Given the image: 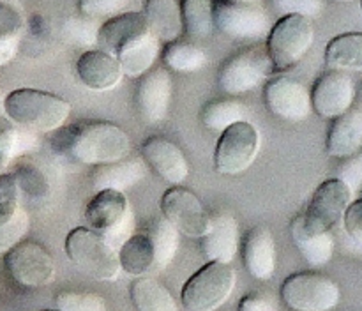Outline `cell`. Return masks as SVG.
<instances>
[{"mask_svg":"<svg viewBox=\"0 0 362 311\" xmlns=\"http://www.w3.org/2000/svg\"><path fill=\"white\" fill-rule=\"evenodd\" d=\"M52 148L83 165H108L127 158L131 140L126 131L113 122H78L53 133Z\"/></svg>","mask_w":362,"mask_h":311,"instance_id":"6da1fadb","label":"cell"},{"mask_svg":"<svg viewBox=\"0 0 362 311\" xmlns=\"http://www.w3.org/2000/svg\"><path fill=\"white\" fill-rule=\"evenodd\" d=\"M7 119L30 133H55L71 115L64 98L37 88H16L4 101Z\"/></svg>","mask_w":362,"mask_h":311,"instance_id":"7a4b0ae2","label":"cell"},{"mask_svg":"<svg viewBox=\"0 0 362 311\" xmlns=\"http://www.w3.org/2000/svg\"><path fill=\"white\" fill-rule=\"evenodd\" d=\"M315 41V27L310 18L281 16L267 35V55L271 59L274 73H286L299 66L308 55Z\"/></svg>","mask_w":362,"mask_h":311,"instance_id":"3957f363","label":"cell"},{"mask_svg":"<svg viewBox=\"0 0 362 311\" xmlns=\"http://www.w3.org/2000/svg\"><path fill=\"white\" fill-rule=\"evenodd\" d=\"M67 258L98 281H113L119 278L120 265L117 251L106 244L99 233L87 226H76L71 230L64 244Z\"/></svg>","mask_w":362,"mask_h":311,"instance_id":"277c9868","label":"cell"},{"mask_svg":"<svg viewBox=\"0 0 362 311\" xmlns=\"http://www.w3.org/2000/svg\"><path fill=\"white\" fill-rule=\"evenodd\" d=\"M235 286V271L230 264L207 262L182 286L184 307L187 311H216L228 300Z\"/></svg>","mask_w":362,"mask_h":311,"instance_id":"5b68a950","label":"cell"},{"mask_svg":"<svg viewBox=\"0 0 362 311\" xmlns=\"http://www.w3.org/2000/svg\"><path fill=\"white\" fill-rule=\"evenodd\" d=\"M338 283L320 272L306 271L288 276L281 286V299L293 311H331L338 306Z\"/></svg>","mask_w":362,"mask_h":311,"instance_id":"8992f818","label":"cell"},{"mask_svg":"<svg viewBox=\"0 0 362 311\" xmlns=\"http://www.w3.org/2000/svg\"><path fill=\"white\" fill-rule=\"evenodd\" d=\"M260 151V133L251 122L233 124L219 134L214 151V168L223 175L244 173L257 159Z\"/></svg>","mask_w":362,"mask_h":311,"instance_id":"52a82bcc","label":"cell"},{"mask_svg":"<svg viewBox=\"0 0 362 311\" xmlns=\"http://www.w3.org/2000/svg\"><path fill=\"white\" fill-rule=\"evenodd\" d=\"M7 274L23 288H41L55 279V262L49 251L35 240H21L4 257Z\"/></svg>","mask_w":362,"mask_h":311,"instance_id":"ba28073f","label":"cell"},{"mask_svg":"<svg viewBox=\"0 0 362 311\" xmlns=\"http://www.w3.org/2000/svg\"><path fill=\"white\" fill-rule=\"evenodd\" d=\"M274 73L267 52L260 48L243 49L230 57L218 74L219 87L228 95H240L265 83Z\"/></svg>","mask_w":362,"mask_h":311,"instance_id":"9c48e42d","label":"cell"},{"mask_svg":"<svg viewBox=\"0 0 362 311\" xmlns=\"http://www.w3.org/2000/svg\"><path fill=\"white\" fill-rule=\"evenodd\" d=\"M214 28L239 41H258L267 37L272 25L265 11L255 4L214 0Z\"/></svg>","mask_w":362,"mask_h":311,"instance_id":"30bf717a","label":"cell"},{"mask_svg":"<svg viewBox=\"0 0 362 311\" xmlns=\"http://www.w3.org/2000/svg\"><path fill=\"white\" fill-rule=\"evenodd\" d=\"M163 218L172 223L179 233L187 237H202L207 233L211 225V216L202 205L200 198L184 187H170L161 196L159 204Z\"/></svg>","mask_w":362,"mask_h":311,"instance_id":"8fae6325","label":"cell"},{"mask_svg":"<svg viewBox=\"0 0 362 311\" xmlns=\"http://www.w3.org/2000/svg\"><path fill=\"white\" fill-rule=\"evenodd\" d=\"M352 201L354 193L345 182L336 177L327 179L317 187L303 218L313 228L331 232L341 221Z\"/></svg>","mask_w":362,"mask_h":311,"instance_id":"7c38bea8","label":"cell"},{"mask_svg":"<svg viewBox=\"0 0 362 311\" xmlns=\"http://www.w3.org/2000/svg\"><path fill=\"white\" fill-rule=\"evenodd\" d=\"M264 101L272 115L288 122L306 120L313 112L310 90L288 76H276L265 81Z\"/></svg>","mask_w":362,"mask_h":311,"instance_id":"4fadbf2b","label":"cell"},{"mask_svg":"<svg viewBox=\"0 0 362 311\" xmlns=\"http://www.w3.org/2000/svg\"><path fill=\"white\" fill-rule=\"evenodd\" d=\"M311 106L317 115L332 119L349 112L356 99V83L343 71H327L311 88Z\"/></svg>","mask_w":362,"mask_h":311,"instance_id":"5bb4252c","label":"cell"},{"mask_svg":"<svg viewBox=\"0 0 362 311\" xmlns=\"http://www.w3.org/2000/svg\"><path fill=\"white\" fill-rule=\"evenodd\" d=\"M173 81L166 67H152L138 80L134 105L147 124H158L168 115Z\"/></svg>","mask_w":362,"mask_h":311,"instance_id":"9a60e30c","label":"cell"},{"mask_svg":"<svg viewBox=\"0 0 362 311\" xmlns=\"http://www.w3.org/2000/svg\"><path fill=\"white\" fill-rule=\"evenodd\" d=\"M141 159L172 186H180L189 175V163L184 152L165 136L147 138L141 145Z\"/></svg>","mask_w":362,"mask_h":311,"instance_id":"2e32d148","label":"cell"},{"mask_svg":"<svg viewBox=\"0 0 362 311\" xmlns=\"http://www.w3.org/2000/svg\"><path fill=\"white\" fill-rule=\"evenodd\" d=\"M239 223L228 212H216L211 216L207 233L202 237V254L207 262L230 264L239 251Z\"/></svg>","mask_w":362,"mask_h":311,"instance_id":"e0dca14e","label":"cell"},{"mask_svg":"<svg viewBox=\"0 0 362 311\" xmlns=\"http://www.w3.org/2000/svg\"><path fill=\"white\" fill-rule=\"evenodd\" d=\"M76 76L81 85L94 92H106L115 88L122 80L119 60L103 49H87L76 60Z\"/></svg>","mask_w":362,"mask_h":311,"instance_id":"ac0fdd59","label":"cell"},{"mask_svg":"<svg viewBox=\"0 0 362 311\" xmlns=\"http://www.w3.org/2000/svg\"><path fill=\"white\" fill-rule=\"evenodd\" d=\"M151 30L145 20L144 13L136 11H124L117 16L108 18L105 23L99 27L98 46L103 52L117 57L126 46L136 41L144 34Z\"/></svg>","mask_w":362,"mask_h":311,"instance_id":"d6986e66","label":"cell"},{"mask_svg":"<svg viewBox=\"0 0 362 311\" xmlns=\"http://www.w3.org/2000/svg\"><path fill=\"white\" fill-rule=\"evenodd\" d=\"M131 211L129 200L124 193L113 189L95 191L94 196L88 200L85 207L83 218L87 223V228L99 235H106L113 228L122 223L127 212Z\"/></svg>","mask_w":362,"mask_h":311,"instance_id":"ffe728a7","label":"cell"},{"mask_svg":"<svg viewBox=\"0 0 362 311\" xmlns=\"http://www.w3.org/2000/svg\"><path fill=\"white\" fill-rule=\"evenodd\" d=\"M276 240L271 228L258 225L247 232L243 242V260L246 271L258 281H267L276 271Z\"/></svg>","mask_w":362,"mask_h":311,"instance_id":"44dd1931","label":"cell"},{"mask_svg":"<svg viewBox=\"0 0 362 311\" xmlns=\"http://www.w3.org/2000/svg\"><path fill=\"white\" fill-rule=\"evenodd\" d=\"M290 235L293 244L311 267H324L334 254V237L331 232L313 228L304 221L303 214L290 223Z\"/></svg>","mask_w":362,"mask_h":311,"instance_id":"7402d4cb","label":"cell"},{"mask_svg":"<svg viewBox=\"0 0 362 311\" xmlns=\"http://www.w3.org/2000/svg\"><path fill=\"white\" fill-rule=\"evenodd\" d=\"M362 147V110L350 108L332 120L325 138V151L331 158L346 159Z\"/></svg>","mask_w":362,"mask_h":311,"instance_id":"603a6c76","label":"cell"},{"mask_svg":"<svg viewBox=\"0 0 362 311\" xmlns=\"http://www.w3.org/2000/svg\"><path fill=\"white\" fill-rule=\"evenodd\" d=\"M147 175V165L140 158H124L117 163L94 166L90 173V182L95 191L113 189L124 193Z\"/></svg>","mask_w":362,"mask_h":311,"instance_id":"cb8c5ba5","label":"cell"},{"mask_svg":"<svg viewBox=\"0 0 362 311\" xmlns=\"http://www.w3.org/2000/svg\"><path fill=\"white\" fill-rule=\"evenodd\" d=\"M141 13L152 34L165 45L177 41L184 34L179 0H145Z\"/></svg>","mask_w":362,"mask_h":311,"instance_id":"d4e9b609","label":"cell"},{"mask_svg":"<svg viewBox=\"0 0 362 311\" xmlns=\"http://www.w3.org/2000/svg\"><path fill=\"white\" fill-rule=\"evenodd\" d=\"M159 55H161V41L152 34V30H148L147 34L126 46L115 59L119 60L122 74L129 78H141L152 69Z\"/></svg>","mask_w":362,"mask_h":311,"instance_id":"484cf974","label":"cell"},{"mask_svg":"<svg viewBox=\"0 0 362 311\" xmlns=\"http://www.w3.org/2000/svg\"><path fill=\"white\" fill-rule=\"evenodd\" d=\"M129 293L136 311H179L170 290L152 276H140L134 279Z\"/></svg>","mask_w":362,"mask_h":311,"instance_id":"4316f807","label":"cell"},{"mask_svg":"<svg viewBox=\"0 0 362 311\" xmlns=\"http://www.w3.org/2000/svg\"><path fill=\"white\" fill-rule=\"evenodd\" d=\"M117 257H119L120 271L134 278L147 276L148 272L154 271V247L145 232L129 237L117 251Z\"/></svg>","mask_w":362,"mask_h":311,"instance_id":"83f0119b","label":"cell"},{"mask_svg":"<svg viewBox=\"0 0 362 311\" xmlns=\"http://www.w3.org/2000/svg\"><path fill=\"white\" fill-rule=\"evenodd\" d=\"M325 64L332 71H362V32L336 35L325 48Z\"/></svg>","mask_w":362,"mask_h":311,"instance_id":"f1b7e54d","label":"cell"},{"mask_svg":"<svg viewBox=\"0 0 362 311\" xmlns=\"http://www.w3.org/2000/svg\"><path fill=\"white\" fill-rule=\"evenodd\" d=\"M145 233H147L152 247H154V271L168 267L175 258L177 251H179V230L161 216V218H156L148 223Z\"/></svg>","mask_w":362,"mask_h":311,"instance_id":"f546056e","label":"cell"},{"mask_svg":"<svg viewBox=\"0 0 362 311\" xmlns=\"http://www.w3.org/2000/svg\"><path fill=\"white\" fill-rule=\"evenodd\" d=\"M161 57L166 69L182 74L197 73L207 64V53L194 42L182 41V39L168 42L163 48Z\"/></svg>","mask_w":362,"mask_h":311,"instance_id":"4dcf8cb0","label":"cell"},{"mask_svg":"<svg viewBox=\"0 0 362 311\" xmlns=\"http://www.w3.org/2000/svg\"><path fill=\"white\" fill-rule=\"evenodd\" d=\"M247 117V108L237 99H216L202 108L200 119L207 129L221 134L233 124L244 122Z\"/></svg>","mask_w":362,"mask_h":311,"instance_id":"1f68e13d","label":"cell"},{"mask_svg":"<svg viewBox=\"0 0 362 311\" xmlns=\"http://www.w3.org/2000/svg\"><path fill=\"white\" fill-rule=\"evenodd\" d=\"M184 32L191 39H207L214 32V0H180Z\"/></svg>","mask_w":362,"mask_h":311,"instance_id":"d6a6232c","label":"cell"},{"mask_svg":"<svg viewBox=\"0 0 362 311\" xmlns=\"http://www.w3.org/2000/svg\"><path fill=\"white\" fill-rule=\"evenodd\" d=\"M35 133L21 129L6 117H0V168H6L11 159L35 147Z\"/></svg>","mask_w":362,"mask_h":311,"instance_id":"836d02e7","label":"cell"},{"mask_svg":"<svg viewBox=\"0 0 362 311\" xmlns=\"http://www.w3.org/2000/svg\"><path fill=\"white\" fill-rule=\"evenodd\" d=\"M98 21L87 16H71L60 27V35L66 42L74 46H98Z\"/></svg>","mask_w":362,"mask_h":311,"instance_id":"e575fe53","label":"cell"},{"mask_svg":"<svg viewBox=\"0 0 362 311\" xmlns=\"http://www.w3.org/2000/svg\"><path fill=\"white\" fill-rule=\"evenodd\" d=\"M55 306L60 311H108L106 300L92 292L62 290L55 295Z\"/></svg>","mask_w":362,"mask_h":311,"instance_id":"d590c367","label":"cell"},{"mask_svg":"<svg viewBox=\"0 0 362 311\" xmlns=\"http://www.w3.org/2000/svg\"><path fill=\"white\" fill-rule=\"evenodd\" d=\"M28 226H30V219L23 209H18L11 218L0 221V254H6L16 244H20L27 235Z\"/></svg>","mask_w":362,"mask_h":311,"instance_id":"8d00e7d4","label":"cell"},{"mask_svg":"<svg viewBox=\"0 0 362 311\" xmlns=\"http://www.w3.org/2000/svg\"><path fill=\"white\" fill-rule=\"evenodd\" d=\"M14 177H16L18 187H20V194L27 196L28 200H41L48 194V180L35 166L27 165V163L20 165L14 172Z\"/></svg>","mask_w":362,"mask_h":311,"instance_id":"74e56055","label":"cell"},{"mask_svg":"<svg viewBox=\"0 0 362 311\" xmlns=\"http://www.w3.org/2000/svg\"><path fill=\"white\" fill-rule=\"evenodd\" d=\"M272 9L279 14V16H290V14H297V16L313 18L320 16L322 9H324V2L322 0H271Z\"/></svg>","mask_w":362,"mask_h":311,"instance_id":"f35d334b","label":"cell"},{"mask_svg":"<svg viewBox=\"0 0 362 311\" xmlns=\"http://www.w3.org/2000/svg\"><path fill=\"white\" fill-rule=\"evenodd\" d=\"M20 209V187L14 173L0 175V221L11 218Z\"/></svg>","mask_w":362,"mask_h":311,"instance_id":"ab89813d","label":"cell"},{"mask_svg":"<svg viewBox=\"0 0 362 311\" xmlns=\"http://www.w3.org/2000/svg\"><path fill=\"white\" fill-rule=\"evenodd\" d=\"M129 0H78V9L83 16L98 20V18H113L124 13Z\"/></svg>","mask_w":362,"mask_h":311,"instance_id":"60d3db41","label":"cell"},{"mask_svg":"<svg viewBox=\"0 0 362 311\" xmlns=\"http://www.w3.org/2000/svg\"><path fill=\"white\" fill-rule=\"evenodd\" d=\"M336 179L345 182L352 189V193L362 189V152H357L343 161L336 173Z\"/></svg>","mask_w":362,"mask_h":311,"instance_id":"b9f144b4","label":"cell"},{"mask_svg":"<svg viewBox=\"0 0 362 311\" xmlns=\"http://www.w3.org/2000/svg\"><path fill=\"white\" fill-rule=\"evenodd\" d=\"M343 225L350 239L362 250V198L354 200L343 216Z\"/></svg>","mask_w":362,"mask_h":311,"instance_id":"7bdbcfd3","label":"cell"},{"mask_svg":"<svg viewBox=\"0 0 362 311\" xmlns=\"http://www.w3.org/2000/svg\"><path fill=\"white\" fill-rule=\"evenodd\" d=\"M239 311H278V306L267 293H250L240 299Z\"/></svg>","mask_w":362,"mask_h":311,"instance_id":"ee69618b","label":"cell"},{"mask_svg":"<svg viewBox=\"0 0 362 311\" xmlns=\"http://www.w3.org/2000/svg\"><path fill=\"white\" fill-rule=\"evenodd\" d=\"M20 48V35H0V67L9 64Z\"/></svg>","mask_w":362,"mask_h":311,"instance_id":"f6af8a7d","label":"cell"},{"mask_svg":"<svg viewBox=\"0 0 362 311\" xmlns=\"http://www.w3.org/2000/svg\"><path fill=\"white\" fill-rule=\"evenodd\" d=\"M223 2H228V4H255L257 0H223Z\"/></svg>","mask_w":362,"mask_h":311,"instance_id":"bcb514c9","label":"cell"},{"mask_svg":"<svg viewBox=\"0 0 362 311\" xmlns=\"http://www.w3.org/2000/svg\"><path fill=\"white\" fill-rule=\"evenodd\" d=\"M336 2H356V0H336Z\"/></svg>","mask_w":362,"mask_h":311,"instance_id":"7dc6e473","label":"cell"},{"mask_svg":"<svg viewBox=\"0 0 362 311\" xmlns=\"http://www.w3.org/2000/svg\"><path fill=\"white\" fill-rule=\"evenodd\" d=\"M41 311H60V310H57L55 307V310H41Z\"/></svg>","mask_w":362,"mask_h":311,"instance_id":"c3c4849f","label":"cell"},{"mask_svg":"<svg viewBox=\"0 0 362 311\" xmlns=\"http://www.w3.org/2000/svg\"><path fill=\"white\" fill-rule=\"evenodd\" d=\"M359 2H361V11H362V0H359Z\"/></svg>","mask_w":362,"mask_h":311,"instance_id":"681fc988","label":"cell"}]
</instances>
